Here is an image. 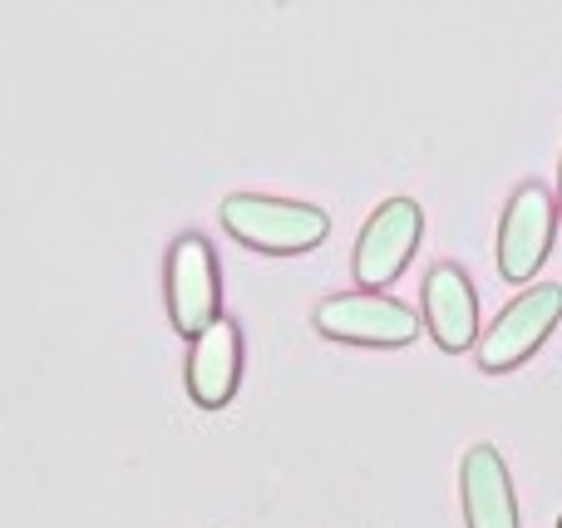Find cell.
<instances>
[{
    "instance_id": "cell-4",
    "label": "cell",
    "mask_w": 562,
    "mask_h": 528,
    "mask_svg": "<svg viewBox=\"0 0 562 528\" xmlns=\"http://www.w3.org/2000/svg\"><path fill=\"white\" fill-rule=\"evenodd\" d=\"M316 332L346 346H409L419 316L385 292H340L316 306Z\"/></svg>"
},
{
    "instance_id": "cell-2",
    "label": "cell",
    "mask_w": 562,
    "mask_h": 528,
    "mask_svg": "<svg viewBox=\"0 0 562 528\" xmlns=\"http://www.w3.org/2000/svg\"><path fill=\"white\" fill-rule=\"evenodd\" d=\"M558 322H562V287L543 282V287L518 292L514 302L494 316V326L479 332V346H474L479 371L504 375V371H514V366H524L528 356L553 336Z\"/></svg>"
},
{
    "instance_id": "cell-1",
    "label": "cell",
    "mask_w": 562,
    "mask_h": 528,
    "mask_svg": "<svg viewBox=\"0 0 562 528\" xmlns=\"http://www.w3.org/2000/svg\"><path fill=\"white\" fill-rule=\"evenodd\" d=\"M223 227L237 243L257 247V252H311L326 243L330 217L311 203H291V198H267V193H233L223 203Z\"/></svg>"
},
{
    "instance_id": "cell-3",
    "label": "cell",
    "mask_w": 562,
    "mask_h": 528,
    "mask_svg": "<svg viewBox=\"0 0 562 528\" xmlns=\"http://www.w3.org/2000/svg\"><path fill=\"white\" fill-rule=\"evenodd\" d=\"M419 237H425V213L415 198H385L356 237V282L366 292H385L409 267Z\"/></svg>"
},
{
    "instance_id": "cell-11",
    "label": "cell",
    "mask_w": 562,
    "mask_h": 528,
    "mask_svg": "<svg viewBox=\"0 0 562 528\" xmlns=\"http://www.w3.org/2000/svg\"><path fill=\"white\" fill-rule=\"evenodd\" d=\"M558 528H562V519H558Z\"/></svg>"
},
{
    "instance_id": "cell-8",
    "label": "cell",
    "mask_w": 562,
    "mask_h": 528,
    "mask_svg": "<svg viewBox=\"0 0 562 528\" xmlns=\"http://www.w3.org/2000/svg\"><path fill=\"white\" fill-rule=\"evenodd\" d=\"M243 381V336L227 316H217L207 332L193 336V351H188V395H193L203 411H217L237 395Z\"/></svg>"
},
{
    "instance_id": "cell-5",
    "label": "cell",
    "mask_w": 562,
    "mask_h": 528,
    "mask_svg": "<svg viewBox=\"0 0 562 528\" xmlns=\"http://www.w3.org/2000/svg\"><path fill=\"white\" fill-rule=\"evenodd\" d=\"M558 237V198L543 183H524L498 223V272L504 282H533Z\"/></svg>"
},
{
    "instance_id": "cell-9",
    "label": "cell",
    "mask_w": 562,
    "mask_h": 528,
    "mask_svg": "<svg viewBox=\"0 0 562 528\" xmlns=\"http://www.w3.org/2000/svg\"><path fill=\"white\" fill-rule=\"evenodd\" d=\"M425 326L445 351H474L479 346V296H474V282H469L454 262L429 267Z\"/></svg>"
},
{
    "instance_id": "cell-7",
    "label": "cell",
    "mask_w": 562,
    "mask_h": 528,
    "mask_svg": "<svg viewBox=\"0 0 562 528\" xmlns=\"http://www.w3.org/2000/svg\"><path fill=\"white\" fill-rule=\"evenodd\" d=\"M459 494H464V524L469 528H518V499L514 474L494 445L464 450L459 464Z\"/></svg>"
},
{
    "instance_id": "cell-6",
    "label": "cell",
    "mask_w": 562,
    "mask_h": 528,
    "mask_svg": "<svg viewBox=\"0 0 562 528\" xmlns=\"http://www.w3.org/2000/svg\"><path fill=\"white\" fill-rule=\"evenodd\" d=\"M217 257L207 247V237L183 233L168 252V312H173V326L183 336H198L217 322Z\"/></svg>"
},
{
    "instance_id": "cell-10",
    "label": "cell",
    "mask_w": 562,
    "mask_h": 528,
    "mask_svg": "<svg viewBox=\"0 0 562 528\" xmlns=\"http://www.w3.org/2000/svg\"><path fill=\"white\" fill-rule=\"evenodd\" d=\"M558 217H562V173H558Z\"/></svg>"
}]
</instances>
